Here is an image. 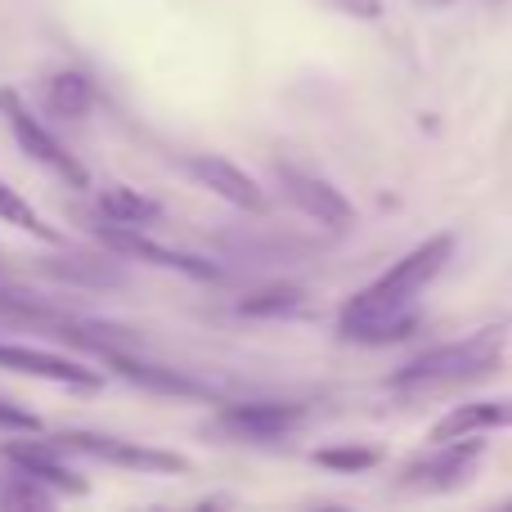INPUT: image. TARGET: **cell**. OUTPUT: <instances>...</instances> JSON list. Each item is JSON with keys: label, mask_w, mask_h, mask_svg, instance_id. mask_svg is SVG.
Listing matches in <instances>:
<instances>
[{"label": "cell", "mask_w": 512, "mask_h": 512, "mask_svg": "<svg viewBox=\"0 0 512 512\" xmlns=\"http://www.w3.org/2000/svg\"><path fill=\"white\" fill-rule=\"evenodd\" d=\"M0 427H14V432H41V418L27 414V409L9 405V400H0Z\"/></svg>", "instance_id": "21"}, {"label": "cell", "mask_w": 512, "mask_h": 512, "mask_svg": "<svg viewBox=\"0 0 512 512\" xmlns=\"http://www.w3.org/2000/svg\"><path fill=\"white\" fill-rule=\"evenodd\" d=\"M0 504H9V508H50L54 495L41 486V481H32V477H23V472H14V477H9V486L0 490Z\"/></svg>", "instance_id": "20"}, {"label": "cell", "mask_w": 512, "mask_h": 512, "mask_svg": "<svg viewBox=\"0 0 512 512\" xmlns=\"http://www.w3.org/2000/svg\"><path fill=\"white\" fill-rule=\"evenodd\" d=\"M481 459H486V441H477V436L432 441V454L405 463L400 486H405V490H423V495H445V490L468 486Z\"/></svg>", "instance_id": "4"}, {"label": "cell", "mask_w": 512, "mask_h": 512, "mask_svg": "<svg viewBox=\"0 0 512 512\" xmlns=\"http://www.w3.org/2000/svg\"><path fill=\"white\" fill-rule=\"evenodd\" d=\"M306 301V292L301 288H292V283H274V288H261V292H252V297H243L239 301V310L243 315H292V310Z\"/></svg>", "instance_id": "17"}, {"label": "cell", "mask_w": 512, "mask_h": 512, "mask_svg": "<svg viewBox=\"0 0 512 512\" xmlns=\"http://www.w3.org/2000/svg\"><path fill=\"white\" fill-rule=\"evenodd\" d=\"M63 454H86V459L113 463V468H131V472H167V477H185L189 459L176 450H153L140 441H117V436H99V432H59L54 436Z\"/></svg>", "instance_id": "5"}, {"label": "cell", "mask_w": 512, "mask_h": 512, "mask_svg": "<svg viewBox=\"0 0 512 512\" xmlns=\"http://www.w3.org/2000/svg\"><path fill=\"white\" fill-rule=\"evenodd\" d=\"M50 274H59V279H72V283H95V288H113V283H122V274L113 270L108 261H86V256H68V261H50L45 265Z\"/></svg>", "instance_id": "19"}, {"label": "cell", "mask_w": 512, "mask_h": 512, "mask_svg": "<svg viewBox=\"0 0 512 512\" xmlns=\"http://www.w3.org/2000/svg\"><path fill=\"white\" fill-rule=\"evenodd\" d=\"M95 239L104 243L108 252L126 256V261L162 265V270L189 274V279H221V265L203 261V256H194V252H176V248H167V243L149 239V234H144V230H135V225H117V221H104V225H95Z\"/></svg>", "instance_id": "6"}, {"label": "cell", "mask_w": 512, "mask_h": 512, "mask_svg": "<svg viewBox=\"0 0 512 512\" xmlns=\"http://www.w3.org/2000/svg\"><path fill=\"white\" fill-rule=\"evenodd\" d=\"M108 364H113L122 378H131V382H140V387H149V391H167V396H198V382H189V378H180L176 369H158V364H144V360H135V355H126V351H113V355H104Z\"/></svg>", "instance_id": "15"}, {"label": "cell", "mask_w": 512, "mask_h": 512, "mask_svg": "<svg viewBox=\"0 0 512 512\" xmlns=\"http://www.w3.org/2000/svg\"><path fill=\"white\" fill-rule=\"evenodd\" d=\"M185 171L198 180L203 189H212L221 203H230V207H239V212H252V216H261L265 207V189L256 185V180L248 176L243 167H234L230 158H221V153H198V158H185Z\"/></svg>", "instance_id": "9"}, {"label": "cell", "mask_w": 512, "mask_h": 512, "mask_svg": "<svg viewBox=\"0 0 512 512\" xmlns=\"http://www.w3.org/2000/svg\"><path fill=\"white\" fill-rule=\"evenodd\" d=\"M342 14H351V18H360V23H378L382 18V0H333Z\"/></svg>", "instance_id": "22"}, {"label": "cell", "mask_w": 512, "mask_h": 512, "mask_svg": "<svg viewBox=\"0 0 512 512\" xmlns=\"http://www.w3.org/2000/svg\"><path fill=\"white\" fill-rule=\"evenodd\" d=\"M279 185H283V194H288V203L301 207V212H306L310 221H319L324 230L346 234V230H355V221H360L351 198H346L337 185H328L324 176H315V171H301V167H288V162H283Z\"/></svg>", "instance_id": "7"}, {"label": "cell", "mask_w": 512, "mask_h": 512, "mask_svg": "<svg viewBox=\"0 0 512 512\" xmlns=\"http://www.w3.org/2000/svg\"><path fill=\"white\" fill-rule=\"evenodd\" d=\"M315 463L328 472H369L382 463V450H373V445H324V450H315Z\"/></svg>", "instance_id": "18"}, {"label": "cell", "mask_w": 512, "mask_h": 512, "mask_svg": "<svg viewBox=\"0 0 512 512\" xmlns=\"http://www.w3.org/2000/svg\"><path fill=\"white\" fill-rule=\"evenodd\" d=\"M301 418H306V405H292V400H248V405L221 409V427L243 441H279Z\"/></svg>", "instance_id": "11"}, {"label": "cell", "mask_w": 512, "mask_h": 512, "mask_svg": "<svg viewBox=\"0 0 512 512\" xmlns=\"http://www.w3.org/2000/svg\"><path fill=\"white\" fill-rule=\"evenodd\" d=\"M99 216L144 230V225L162 221V203H153L149 194H140V189H131V185H104L99 189Z\"/></svg>", "instance_id": "14"}, {"label": "cell", "mask_w": 512, "mask_h": 512, "mask_svg": "<svg viewBox=\"0 0 512 512\" xmlns=\"http://www.w3.org/2000/svg\"><path fill=\"white\" fill-rule=\"evenodd\" d=\"M508 508H512V499H508Z\"/></svg>", "instance_id": "24"}, {"label": "cell", "mask_w": 512, "mask_h": 512, "mask_svg": "<svg viewBox=\"0 0 512 512\" xmlns=\"http://www.w3.org/2000/svg\"><path fill=\"white\" fill-rule=\"evenodd\" d=\"M0 454H5V463H14V472L41 481L45 490H59V495H86L90 490L86 481L68 468V454L54 441H9Z\"/></svg>", "instance_id": "10"}, {"label": "cell", "mask_w": 512, "mask_h": 512, "mask_svg": "<svg viewBox=\"0 0 512 512\" xmlns=\"http://www.w3.org/2000/svg\"><path fill=\"white\" fill-rule=\"evenodd\" d=\"M508 333L504 328H481V333H468L459 342L432 346V351L414 355L405 369L391 373V387L400 391H432V387H454V382H472L481 373H495L499 360H504Z\"/></svg>", "instance_id": "2"}, {"label": "cell", "mask_w": 512, "mask_h": 512, "mask_svg": "<svg viewBox=\"0 0 512 512\" xmlns=\"http://www.w3.org/2000/svg\"><path fill=\"white\" fill-rule=\"evenodd\" d=\"M450 256H454V234H432L414 252H405L382 279H373L369 288H360L342 306V315H337L342 337H351L360 346H387L409 337L418 328L414 297L450 265Z\"/></svg>", "instance_id": "1"}, {"label": "cell", "mask_w": 512, "mask_h": 512, "mask_svg": "<svg viewBox=\"0 0 512 512\" xmlns=\"http://www.w3.org/2000/svg\"><path fill=\"white\" fill-rule=\"evenodd\" d=\"M41 108L50 117H59V122H81V117L95 108V81L77 68L54 72L41 86Z\"/></svg>", "instance_id": "13"}, {"label": "cell", "mask_w": 512, "mask_h": 512, "mask_svg": "<svg viewBox=\"0 0 512 512\" xmlns=\"http://www.w3.org/2000/svg\"><path fill=\"white\" fill-rule=\"evenodd\" d=\"M490 427H512V396H495V400H472L459 405L450 414H441L427 432V441H454V436H481Z\"/></svg>", "instance_id": "12"}, {"label": "cell", "mask_w": 512, "mask_h": 512, "mask_svg": "<svg viewBox=\"0 0 512 512\" xmlns=\"http://www.w3.org/2000/svg\"><path fill=\"white\" fill-rule=\"evenodd\" d=\"M0 221L23 230V234H32V239H41V243H63V234L54 230V225H45L41 212H36L14 185H5V180H0Z\"/></svg>", "instance_id": "16"}, {"label": "cell", "mask_w": 512, "mask_h": 512, "mask_svg": "<svg viewBox=\"0 0 512 512\" xmlns=\"http://www.w3.org/2000/svg\"><path fill=\"white\" fill-rule=\"evenodd\" d=\"M0 369L54 382V387H72V391L104 387V373H95L90 364L68 360V355H59V351H41V346H23V342H0Z\"/></svg>", "instance_id": "8"}, {"label": "cell", "mask_w": 512, "mask_h": 512, "mask_svg": "<svg viewBox=\"0 0 512 512\" xmlns=\"http://www.w3.org/2000/svg\"><path fill=\"white\" fill-rule=\"evenodd\" d=\"M436 5H454V0H436Z\"/></svg>", "instance_id": "23"}, {"label": "cell", "mask_w": 512, "mask_h": 512, "mask_svg": "<svg viewBox=\"0 0 512 512\" xmlns=\"http://www.w3.org/2000/svg\"><path fill=\"white\" fill-rule=\"evenodd\" d=\"M0 117H5V126H9V135H14V144L36 162V167L54 171V176L68 180L72 189H90V171L81 167V162L72 158V153L63 149L59 140H54V131L32 113V108L23 104V95H18V90H9V86L0 90Z\"/></svg>", "instance_id": "3"}]
</instances>
